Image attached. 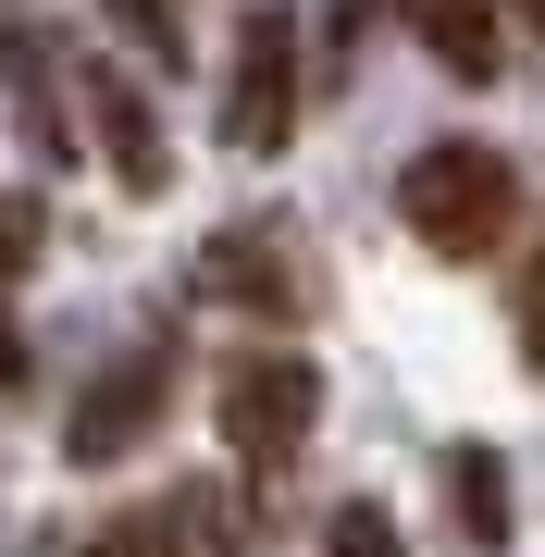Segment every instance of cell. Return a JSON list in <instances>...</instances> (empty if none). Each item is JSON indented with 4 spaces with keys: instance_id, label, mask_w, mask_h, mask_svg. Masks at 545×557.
<instances>
[{
    "instance_id": "1",
    "label": "cell",
    "mask_w": 545,
    "mask_h": 557,
    "mask_svg": "<svg viewBox=\"0 0 545 557\" xmlns=\"http://www.w3.org/2000/svg\"><path fill=\"white\" fill-rule=\"evenodd\" d=\"M397 211H409V236H422L434 260H484L508 236V211H521V174H508L484 137H434V149H409Z\"/></svg>"
},
{
    "instance_id": "2",
    "label": "cell",
    "mask_w": 545,
    "mask_h": 557,
    "mask_svg": "<svg viewBox=\"0 0 545 557\" xmlns=\"http://www.w3.org/2000/svg\"><path fill=\"white\" fill-rule=\"evenodd\" d=\"M285 137H298V13L285 0H248L236 62H223V149L273 161Z\"/></svg>"
},
{
    "instance_id": "3",
    "label": "cell",
    "mask_w": 545,
    "mask_h": 557,
    "mask_svg": "<svg viewBox=\"0 0 545 557\" xmlns=\"http://www.w3.org/2000/svg\"><path fill=\"white\" fill-rule=\"evenodd\" d=\"M211 409H223V434H236L248 471H285V458L310 446V421H323V372H310L298 347H248Z\"/></svg>"
},
{
    "instance_id": "4",
    "label": "cell",
    "mask_w": 545,
    "mask_h": 557,
    "mask_svg": "<svg viewBox=\"0 0 545 557\" xmlns=\"http://www.w3.org/2000/svg\"><path fill=\"white\" fill-rule=\"evenodd\" d=\"M162 397H174V347L149 335V347H124L112 372H100V384L75 397V421H62V446H75L87 471H100V458H124V446L149 434V421H162Z\"/></svg>"
},
{
    "instance_id": "5",
    "label": "cell",
    "mask_w": 545,
    "mask_h": 557,
    "mask_svg": "<svg viewBox=\"0 0 545 557\" xmlns=\"http://www.w3.org/2000/svg\"><path fill=\"white\" fill-rule=\"evenodd\" d=\"M87 124H100V149H112V186H124V199H162V186H174V149H162V124H149L137 75L87 62Z\"/></svg>"
},
{
    "instance_id": "6",
    "label": "cell",
    "mask_w": 545,
    "mask_h": 557,
    "mask_svg": "<svg viewBox=\"0 0 545 557\" xmlns=\"http://www.w3.org/2000/svg\"><path fill=\"white\" fill-rule=\"evenodd\" d=\"M0 87H13V124H25V149L50 161H75V112H62V75H50V50H38V25H0Z\"/></svg>"
},
{
    "instance_id": "7",
    "label": "cell",
    "mask_w": 545,
    "mask_h": 557,
    "mask_svg": "<svg viewBox=\"0 0 545 557\" xmlns=\"http://www.w3.org/2000/svg\"><path fill=\"white\" fill-rule=\"evenodd\" d=\"M422 50H434L459 87H496V62H508V38H496V0H422Z\"/></svg>"
},
{
    "instance_id": "8",
    "label": "cell",
    "mask_w": 545,
    "mask_h": 557,
    "mask_svg": "<svg viewBox=\"0 0 545 557\" xmlns=\"http://www.w3.org/2000/svg\"><path fill=\"white\" fill-rule=\"evenodd\" d=\"M446 508H459V545L496 557L508 545V458L496 446H446Z\"/></svg>"
},
{
    "instance_id": "9",
    "label": "cell",
    "mask_w": 545,
    "mask_h": 557,
    "mask_svg": "<svg viewBox=\"0 0 545 557\" xmlns=\"http://www.w3.org/2000/svg\"><path fill=\"white\" fill-rule=\"evenodd\" d=\"M199 285H211V298H261V310H285L273 223H223V236H211V260H199Z\"/></svg>"
},
{
    "instance_id": "10",
    "label": "cell",
    "mask_w": 545,
    "mask_h": 557,
    "mask_svg": "<svg viewBox=\"0 0 545 557\" xmlns=\"http://www.w3.org/2000/svg\"><path fill=\"white\" fill-rule=\"evenodd\" d=\"M87 557H186V520L174 508H137V520H100Z\"/></svg>"
},
{
    "instance_id": "11",
    "label": "cell",
    "mask_w": 545,
    "mask_h": 557,
    "mask_svg": "<svg viewBox=\"0 0 545 557\" xmlns=\"http://www.w3.org/2000/svg\"><path fill=\"white\" fill-rule=\"evenodd\" d=\"M323 557H409V545H397V520H384V508H335Z\"/></svg>"
},
{
    "instance_id": "12",
    "label": "cell",
    "mask_w": 545,
    "mask_h": 557,
    "mask_svg": "<svg viewBox=\"0 0 545 557\" xmlns=\"http://www.w3.org/2000/svg\"><path fill=\"white\" fill-rule=\"evenodd\" d=\"M100 13H112L124 38L149 50V62H186V38H174V13H162V0H100Z\"/></svg>"
},
{
    "instance_id": "13",
    "label": "cell",
    "mask_w": 545,
    "mask_h": 557,
    "mask_svg": "<svg viewBox=\"0 0 545 557\" xmlns=\"http://www.w3.org/2000/svg\"><path fill=\"white\" fill-rule=\"evenodd\" d=\"M508 335H521V359L545 372V248L521 260V298H508Z\"/></svg>"
},
{
    "instance_id": "14",
    "label": "cell",
    "mask_w": 545,
    "mask_h": 557,
    "mask_svg": "<svg viewBox=\"0 0 545 557\" xmlns=\"http://www.w3.org/2000/svg\"><path fill=\"white\" fill-rule=\"evenodd\" d=\"M50 248V223H38V199H0V273H25V260Z\"/></svg>"
},
{
    "instance_id": "15",
    "label": "cell",
    "mask_w": 545,
    "mask_h": 557,
    "mask_svg": "<svg viewBox=\"0 0 545 557\" xmlns=\"http://www.w3.org/2000/svg\"><path fill=\"white\" fill-rule=\"evenodd\" d=\"M38 359H25V335H13V310H0V384H25Z\"/></svg>"
},
{
    "instance_id": "16",
    "label": "cell",
    "mask_w": 545,
    "mask_h": 557,
    "mask_svg": "<svg viewBox=\"0 0 545 557\" xmlns=\"http://www.w3.org/2000/svg\"><path fill=\"white\" fill-rule=\"evenodd\" d=\"M335 25H347V38H360V25H372V0H335Z\"/></svg>"
},
{
    "instance_id": "17",
    "label": "cell",
    "mask_w": 545,
    "mask_h": 557,
    "mask_svg": "<svg viewBox=\"0 0 545 557\" xmlns=\"http://www.w3.org/2000/svg\"><path fill=\"white\" fill-rule=\"evenodd\" d=\"M521 13H545V0H521Z\"/></svg>"
}]
</instances>
